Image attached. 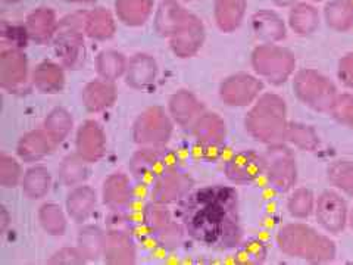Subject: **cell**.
<instances>
[{"label": "cell", "instance_id": "obj_14", "mask_svg": "<svg viewBox=\"0 0 353 265\" xmlns=\"http://www.w3.org/2000/svg\"><path fill=\"white\" fill-rule=\"evenodd\" d=\"M152 201L161 204H179L181 199L193 190L192 177L181 170V165L161 174L152 184Z\"/></svg>", "mask_w": 353, "mask_h": 265}, {"label": "cell", "instance_id": "obj_45", "mask_svg": "<svg viewBox=\"0 0 353 265\" xmlns=\"http://www.w3.org/2000/svg\"><path fill=\"white\" fill-rule=\"evenodd\" d=\"M352 2H353V0H352Z\"/></svg>", "mask_w": 353, "mask_h": 265}, {"label": "cell", "instance_id": "obj_5", "mask_svg": "<svg viewBox=\"0 0 353 265\" xmlns=\"http://www.w3.org/2000/svg\"><path fill=\"white\" fill-rule=\"evenodd\" d=\"M294 53L275 43H263L252 52L250 65L259 79L271 86H283L296 72Z\"/></svg>", "mask_w": 353, "mask_h": 265}, {"label": "cell", "instance_id": "obj_37", "mask_svg": "<svg viewBox=\"0 0 353 265\" xmlns=\"http://www.w3.org/2000/svg\"><path fill=\"white\" fill-rule=\"evenodd\" d=\"M21 162L19 158H15L12 155H0V186L5 189H15L21 186L22 177H24Z\"/></svg>", "mask_w": 353, "mask_h": 265}, {"label": "cell", "instance_id": "obj_3", "mask_svg": "<svg viewBox=\"0 0 353 265\" xmlns=\"http://www.w3.org/2000/svg\"><path fill=\"white\" fill-rule=\"evenodd\" d=\"M287 112V104L280 95L263 92L245 117L246 131L265 146L281 143L289 126Z\"/></svg>", "mask_w": 353, "mask_h": 265}, {"label": "cell", "instance_id": "obj_4", "mask_svg": "<svg viewBox=\"0 0 353 265\" xmlns=\"http://www.w3.org/2000/svg\"><path fill=\"white\" fill-rule=\"evenodd\" d=\"M292 87L297 101L321 114L331 112L339 96L334 81L315 68L296 71L292 79Z\"/></svg>", "mask_w": 353, "mask_h": 265}, {"label": "cell", "instance_id": "obj_15", "mask_svg": "<svg viewBox=\"0 0 353 265\" xmlns=\"http://www.w3.org/2000/svg\"><path fill=\"white\" fill-rule=\"evenodd\" d=\"M102 201L112 214H127L136 202V187L124 173H112L103 181Z\"/></svg>", "mask_w": 353, "mask_h": 265}, {"label": "cell", "instance_id": "obj_42", "mask_svg": "<svg viewBox=\"0 0 353 265\" xmlns=\"http://www.w3.org/2000/svg\"><path fill=\"white\" fill-rule=\"evenodd\" d=\"M10 214L8 211V208L5 205L0 206V231H2V235L6 233L8 227L10 226Z\"/></svg>", "mask_w": 353, "mask_h": 265}, {"label": "cell", "instance_id": "obj_18", "mask_svg": "<svg viewBox=\"0 0 353 265\" xmlns=\"http://www.w3.org/2000/svg\"><path fill=\"white\" fill-rule=\"evenodd\" d=\"M159 65L152 55L136 53L128 59L124 74L125 84L132 90H148L158 79Z\"/></svg>", "mask_w": 353, "mask_h": 265}, {"label": "cell", "instance_id": "obj_19", "mask_svg": "<svg viewBox=\"0 0 353 265\" xmlns=\"http://www.w3.org/2000/svg\"><path fill=\"white\" fill-rule=\"evenodd\" d=\"M97 192L88 184L71 187L65 197V209L70 219L77 224H85L93 217L97 208Z\"/></svg>", "mask_w": 353, "mask_h": 265}, {"label": "cell", "instance_id": "obj_35", "mask_svg": "<svg viewBox=\"0 0 353 265\" xmlns=\"http://www.w3.org/2000/svg\"><path fill=\"white\" fill-rule=\"evenodd\" d=\"M327 180L333 189L353 199V161L337 159L327 168Z\"/></svg>", "mask_w": 353, "mask_h": 265}, {"label": "cell", "instance_id": "obj_40", "mask_svg": "<svg viewBox=\"0 0 353 265\" xmlns=\"http://www.w3.org/2000/svg\"><path fill=\"white\" fill-rule=\"evenodd\" d=\"M49 264H62V265H75V264H85L88 262L85 257L83 255V252L80 251L79 246H63L58 249L57 252H53L50 258L48 259Z\"/></svg>", "mask_w": 353, "mask_h": 265}, {"label": "cell", "instance_id": "obj_8", "mask_svg": "<svg viewBox=\"0 0 353 265\" xmlns=\"http://www.w3.org/2000/svg\"><path fill=\"white\" fill-rule=\"evenodd\" d=\"M179 165V155L167 146H140L131 157L128 168L136 181L150 186L161 174Z\"/></svg>", "mask_w": 353, "mask_h": 265}, {"label": "cell", "instance_id": "obj_36", "mask_svg": "<svg viewBox=\"0 0 353 265\" xmlns=\"http://www.w3.org/2000/svg\"><path fill=\"white\" fill-rule=\"evenodd\" d=\"M290 27L297 36H311L319 27V15L318 10L306 3L293 6L290 12Z\"/></svg>", "mask_w": 353, "mask_h": 265}, {"label": "cell", "instance_id": "obj_13", "mask_svg": "<svg viewBox=\"0 0 353 265\" xmlns=\"http://www.w3.org/2000/svg\"><path fill=\"white\" fill-rule=\"evenodd\" d=\"M223 170L233 186H249L263 177V157L255 149L237 150L224 159Z\"/></svg>", "mask_w": 353, "mask_h": 265}, {"label": "cell", "instance_id": "obj_16", "mask_svg": "<svg viewBox=\"0 0 353 265\" xmlns=\"http://www.w3.org/2000/svg\"><path fill=\"white\" fill-rule=\"evenodd\" d=\"M106 150V135L102 126L94 119H87L77 130L75 152L87 162L96 164L103 158Z\"/></svg>", "mask_w": 353, "mask_h": 265}, {"label": "cell", "instance_id": "obj_9", "mask_svg": "<svg viewBox=\"0 0 353 265\" xmlns=\"http://www.w3.org/2000/svg\"><path fill=\"white\" fill-rule=\"evenodd\" d=\"M174 121L161 106H152L137 117L132 139L139 146H167L172 136Z\"/></svg>", "mask_w": 353, "mask_h": 265}, {"label": "cell", "instance_id": "obj_44", "mask_svg": "<svg viewBox=\"0 0 353 265\" xmlns=\"http://www.w3.org/2000/svg\"><path fill=\"white\" fill-rule=\"evenodd\" d=\"M349 228L352 230V233H353V206L350 208V215H349Z\"/></svg>", "mask_w": 353, "mask_h": 265}, {"label": "cell", "instance_id": "obj_38", "mask_svg": "<svg viewBox=\"0 0 353 265\" xmlns=\"http://www.w3.org/2000/svg\"><path fill=\"white\" fill-rule=\"evenodd\" d=\"M237 257L241 258L240 262L245 264H262L268 257V245L267 242L253 237L249 240H243L237 248Z\"/></svg>", "mask_w": 353, "mask_h": 265}, {"label": "cell", "instance_id": "obj_34", "mask_svg": "<svg viewBox=\"0 0 353 265\" xmlns=\"http://www.w3.org/2000/svg\"><path fill=\"white\" fill-rule=\"evenodd\" d=\"M325 24L337 32H347L353 28V2L334 0L324 9Z\"/></svg>", "mask_w": 353, "mask_h": 265}, {"label": "cell", "instance_id": "obj_39", "mask_svg": "<svg viewBox=\"0 0 353 265\" xmlns=\"http://www.w3.org/2000/svg\"><path fill=\"white\" fill-rule=\"evenodd\" d=\"M330 115L333 117L340 126L353 131V92L339 93Z\"/></svg>", "mask_w": 353, "mask_h": 265}, {"label": "cell", "instance_id": "obj_22", "mask_svg": "<svg viewBox=\"0 0 353 265\" xmlns=\"http://www.w3.org/2000/svg\"><path fill=\"white\" fill-rule=\"evenodd\" d=\"M118 92L115 83L97 79L87 83L81 92V102L84 109L90 114H99L112 108L117 102Z\"/></svg>", "mask_w": 353, "mask_h": 265}, {"label": "cell", "instance_id": "obj_1", "mask_svg": "<svg viewBox=\"0 0 353 265\" xmlns=\"http://www.w3.org/2000/svg\"><path fill=\"white\" fill-rule=\"evenodd\" d=\"M176 218L197 245L212 251H236L243 242L239 192L233 186L206 184L179 202Z\"/></svg>", "mask_w": 353, "mask_h": 265}, {"label": "cell", "instance_id": "obj_23", "mask_svg": "<svg viewBox=\"0 0 353 265\" xmlns=\"http://www.w3.org/2000/svg\"><path fill=\"white\" fill-rule=\"evenodd\" d=\"M54 148L44 130H31L22 135L17 143V157L26 164H37Z\"/></svg>", "mask_w": 353, "mask_h": 265}, {"label": "cell", "instance_id": "obj_41", "mask_svg": "<svg viewBox=\"0 0 353 265\" xmlns=\"http://www.w3.org/2000/svg\"><path fill=\"white\" fill-rule=\"evenodd\" d=\"M337 79L347 88L353 90V50L341 57L337 65Z\"/></svg>", "mask_w": 353, "mask_h": 265}, {"label": "cell", "instance_id": "obj_21", "mask_svg": "<svg viewBox=\"0 0 353 265\" xmlns=\"http://www.w3.org/2000/svg\"><path fill=\"white\" fill-rule=\"evenodd\" d=\"M132 231L108 228L103 259L109 264H132L136 262V246L131 236Z\"/></svg>", "mask_w": 353, "mask_h": 265}, {"label": "cell", "instance_id": "obj_25", "mask_svg": "<svg viewBox=\"0 0 353 265\" xmlns=\"http://www.w3.org/2000/svg\"><path fill=\"white\" fill-rule=\"evenodd\" d=\"M53 177L48 167L40 164H31L24 171L21 181V190L30 201H41L46 197L52 189Z\"/></svg>", "mask_w": 353, "mask_h": 265}, {"label": "cell", "instance_id": "obj_20", "mask_svg": "<svg viewBox=\"0 0 353 265\" xmlns=\"http://www.w3.org/2000/svg\"><path fill=\"white\" fill-rule=\"evenodd\" d=\"M203 112V104L190 90L175 92L168 101V114L174 124H179L181 128L192 130Z\"/></svg>", "mask_w": 353, "mask_h": 265}, {"label": "cell", "instance_id": "obj_7", "mask_svg": "<svg viewBox=\"0 0 353 265\" xmlns=\"http://www.w3.org/2000/svg\"><path fill=\"white\" fill-rule=\"evenodd\" d=\"M263 157V179L277 193H289L297 183V161L285 141L268 145Z\"/></svg>", "mask_w": 353, "mask_h": 265}, {"label": "cell", "instance_id": "obj_33", "mask_svg": "<svg viewBox=\"0 0 353 265\" xmlns=\"http://www.w3.org/2000/svg\"><path fill=\"white\" fill-rule=\"evenodd\" d=\"M284 141L287 145L305 152L316 150L321 143L316 130L312 126L299 123V121H289Z\"/></svg>", "mask_w": 353, "mask_h": 265}, {"label": "cell", "instance_id": "obj_6", "mask_svg": "<svg viewBox=\"0 0 353 265\" xmlns=\"http://www.w3.org/2000/svg\"><path fill=\"white\" fill-rule=\"evenodd\" d=\"M141 224L153 245L163 251L176 249L185 236L180 219L172 217L167 205L157 201H152L143 206Z\"/></svg>", "mask_w": 353, "mask_h": 265}, {"label": "cell", "instance_id": "obj_30", "mask_svg": "<svg viewBox=\"0 0 353 265\" xmlns=\"http://www.w3.org/2000/svg\"><path fill=\"white\" fill-rule=\"evenodd\" d=\"M39 223L41 228L46 231L49 236L59 237L66 233L68 228V214L66 209L54 202H44L37 213Z\"/></svg>", "mask_w": 353, "mask_h": 265}, {"label": "cell", "instance_id": "obj_32", "mask_svg": "<svg viewBox=\"0 0 353 265\" xmlns=\"http://www.w3.org/2000/svg\"><path fill=\"white\" fill-rule=\"evenodd\" d=\"M253 31H255V36L265 43H279L287 36L283 19L268 10H263L253 18Z\"/></svg>", "mask_w": 353, "mask_h": 265}, {"label": "cell", "instance_id": "obj_29", "mask_svg": "<svg viewBox=\"0 0 353 265\" xmlns=\"http://www.w3.org/2000/svg\"><path fill=\"white\" fill-rule=\"evenodd\" d=\"M128 59L124 53L112 49H105L97 53L94 59V68L99 79L115 83L119 79H124Z\"/></svg>", "mask_w": 353, "mask_h": 265}, {"label": "cell", "instance_id": "obj_10", "mask_svg": "<svg viewBox=\"0 0 353 265\" xmlns=\"http://www.w3.org/2000/svg\"><path fill=\"white\" fill-rule=\"evenodd\" d=\"M196 140V149L205 161L223 158L225 150L227 128L225 123L215 112H203L192 128Z\"/></svg>", "mask_w": 353, "mask_h": 265}, {"label": "cell", "instance_id": "obj_17", "mask_svg": "<svg viewBox=\"0 0 353 265\" xmlns=\"http://www.w3.org/2000/svg\"><path fill=\"white\" fill-rule=\"evenodd\" d=\"M28 81V61L19 49L3 50L0 57V84L9 92H19Z\"/></svg>", "mask_w": 353, "mask_h": 265}, {"label": "cell", "instance_id": "obj_43", "mask_svg": "<svg viewBox=\"0 0 353 265\" xmlns=\"http://www.w3.org/2000/svg\"><path fill=\"white\" fill-rule=\"evenodd\" d=\"M294 2H296V0H274V3L279 5V6H290Z\"/></svg>", "mask_w": 353, "mask_h": 265}, {"label": "cell", "instance_id": "obj_24", "mask_svg": "<svg viewBox=\"0 0 353 265\" xmlns=\"http://www.w3.org/2000/svg\"><path fill=\"white\" fill-rule=\"evenodd\" d=\"M65 66L52 61L40 62L31 74V81L43 95H58L65 87Z\"/></svg>", "mask_w": 353, "mask_h": 265}, {"label": "cell", "instance_id": "obj_28", "mask_svg": "<svg viewBox=\"0 0 353 265\" xmlns=\"http://www.w3.org/2000/svg\"><path fill=\"white\" fill-rule=\"evenodd\" d=\"M74 128V117L68 109L63 106H57L49 110V114L44 117L43 130L46 131L49 139L53 141L54 146L61 145Z\"/></svg>", "mask_w": 353, "mask_h": 265}, {"label": "cell", "instance_id": "obj_31", "mask_svg": "<svg viewBox=\"0 0 353 265\" xmlns=\"http://www.w3.org/2000/svg\"><path fill=\"white\" fill-rule=\"evenodd\" d=\"M316 196L309 187H294L289 192L285 201L287 213L297 221H305L311 218L315 213Z\"/></svg>", "mask_w": 353, "mask_h": 265}, {"label": "cell", "instance_id": "obj_2", "mask_svg": "<svg viewBox=\"0 0 353 265\" xmlns=\"http://www.w3.org/2000/svg\"><path fill=\"white\" fill-rule=\"evenodd\" d=\"M275 242L285 257L309 264H328L337 257V246L328 233L301 221L281 226Z\"/></svg>", "mask_w": 353, "mask_h": 265}, {"label": "cell", "instance_id": "obj_12", "mask_svg": "<svg viewBox=\"0 0 353 265\" xmlns=\"http://www.w3.org/2000/svg\"><path fill=\"white\" fill-rule=\"evenodd\" d=\"M262 93L263 80L256 74L249 72L230 75L219 86L221 101L233 108L252 106Z\"/></svg>", "mask_w": 353, "mask_h": 265}, {"label": "cell", "instance_id": "obj_11", "mask_svg": "<svg viewBox=\"0 0 353 265\" xmlns=\"http://www.w3.org/2000/svg\"><path fill=\"white\" fill-rule=\"evenodd\" d=\"M349 215L350 208L343 193L336 189H327L316 196L314 217L325 233H343L346 227H349Z\"/></svg>", "mask_w": 353, "mask_h": 265}, {"label": "cell", "instance_id": "obj_26", "mask_svg": "<svg viewBox=\"0 0 353 265\" xmlns=\"http://www.w3.org/2000/svg\"><path fill=\"white\" fill-rule=\"evenodd\" d=\"M105 243L106 230L96 224H81L79 235H77V246L80 248L88 262L103 258Z\"/></svg>", "mask_w": 353, "mask_h": 265}, {"label": "cell", "instance_id": "obj_27", "mask_svg": "<svg viewBox=\"0 0 353 265\" xmlns=\"http://www.w3.org/2000/svg\"><path fill=\"white\" fill-rule=\"evenodd\" d=\"M90 177V162H87L79 153L66 155L58 167V180L62 186L75 187L84 184Z\"/></svg>", "mask_w": 353, "mask_h": 265}]
</instances>
